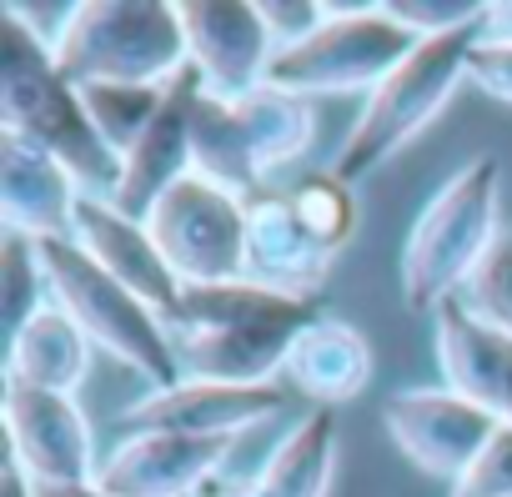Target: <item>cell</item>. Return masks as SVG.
I'll return each instance as SVG.
<instances>
[{
	"instance_id": "6da1fadb",
	"label": "cell",
	"mask_w": 512,
	"mask_h": 497,
	"mask_svg": "<svg viewBox=\"0 0 512 497\" xmlns=\"http://www.w3.org/2000/svg\"><path fill=\"white\" fill-rule=\"evenodd\" d=\"M0 131L51 151L86 196H111L121 181V156L91 126L76 81H66L51 36L31 26L26 6H6L0 31Z\"/></svg>"
},
{
	"instance_id": "7a4b0ae2",
	"label": "cell",
	"mask_w": 512,
	"mask_h": 497,
	"mask_svg": "<svg viewBox=\"0 0 512 497\" xmlns=\"http://www.w3.org/2000/svg\"><path fill=\"white\" fill-rule=\"evenodd\" d=\"M502 206V161L492 151L472 156L447 176L427 206L417 211L407 241H402V302L407 312H437L452 297H462L467 277L492 252Z\"/></svg>"
},
{
	"instance_id": "3957f363",
	"label": "cell",
	"mask_w": 512,
	"mask_h": 497,
	"mask_svg": "<svg viewBox=\"0 0 512 497\" xmlns=\"http://www.w3.org/2000/svg\"><path fill=\"white\" fill-rule=\"evenodd\" d=\"M51 56L76 86H171L191 56L176 6L156 0H86L51 36Z\"/></svg>"
},
{
	"instance_id": "277c9868",
	"label": "cell",
	"mask_w": 512,
	"mask_h": 497,
	"mask_svg": "<svg viewBox=\"0 0 512 497\" xmlns=\"http://www.w3.org/2000/svg\"><path fill=\"white\" fill-rule=\"evenodd\" d=\"M36 246H41L51 307H61L86 332V342H96L116 362L136 367L151 387L186 382L181 357H176V337L156 307H146L131 287H121L106 267H96L76 246V236H46Z\"/></svg>"
},
{
	"instance_id": "5b68a950",
	"label": "cell",
	"mask_w": 512,
	"mask_h": 497,
	"mask_svg": "<svg viewBox=\"0 0 512 497\" xmlns=\"http://www.w3.org/2000/svg\"><path fill=\"white\" fill-rule=\"evenodd\" d=\"M477 46V31H452V36H432L417 41L412 56L362 101V116L352 121V131L342 136L332 171L357 186L362 176H372L382 161H392L412 136H422V126L452 101V91L467 81V56Z\"/></svg>"
},
{
	"instance_id": "8992f818",
	"label": "cell",
	"mask_w": 512,
	"mask_h": 497,
	"mask_svg": "<svg viewBox=\"0 0 512 497\" xmlns=\"http://www.w3.org/2000/svg\"><path fill=\"white\" fill-rule=\"evenodd\" d=\"M417 36H407L382 0H327V21L312 41L277 51L267 86L292 96H372L407 56Z\"/></svg>"
},
{
	"instance_id": "52a82bcc",
	"label": "cell",
	"mask_w": 512,
	"mask_h": 497,
	"mask_svg": "<svg viewBox=\"0 0 512 497\" xmlns=\"http://www.w3.org/2000/svg\"><path fill=\"white\" fill-rule=\"evenodd\" d=\"M146 226L181 287L246 277V201L201 181L196 171L151 206Z\"/></svg>"
},
{
	"instance_id": "ba28073f",
	"label": "cell",
	"mask_w": 512,
	"mask_h": 497,
	"mask_svg": "<svg viewBox=\"0 0 512 497\" xmlns=\"http://www.w3.org/2000/svg\"><path fill=\"white\" fill-rule=\"evenodd\" d=\"M382 427L412 467L457 487L472 472V462L482 457V447L497 437L502 422L452 387H407V392L387 397Z\"/></svg>"
},
{
	"instance_id": "9c48e42d",
	"label": "cell",
	"mask_w": 512,
	"mask_h": 497,
	"mask_svg": "<svg viewBox=\"0 0 512 497\" xmlns=\"http://www.w3.org/2000/svg\"><path fill=\"white\" fill-rule=\"evenodd\" d=\"M181 36L201 91L216 101H241L262 91L277 61V41L262 26V11L236 6V0H176Z\"/></svg>"
},
{
	"instance_id": "30bf717a",
	"label": "cell",
	"mask_w": 512,
	"mask_h": 497,
	"mask_svg": "<svg viewBox=\"0 0 512 497\" xmlns=\"http://www.w3.org/2000/svg\"><path fill=\"white\" fill-rule=\"evenodd\" d=\"M6 437L11 457L31 472V482H91L96 477V437L71 392H46L26 382H6Z\"/></svg>"
},
{
	"instance_id": "8fae6325",
	"label": "cell",
	"mask_w": 512,
	"mask_h": 497,
	"mask_svg": "<svg viewBox=\"0 0 512 497\" xmlns=\"http://www.w3.org/2000/svg\"><path fill=\"white\" fill-rule=\"evenodd\" d=\"M236 437L191 432H126L96 467V487L111 497H196L216 482Z\"/></svg>"
},
{
	"instance_id": "7c38bea8",
	"label": "cell",
	"mask_w": 512,
	"mask_h": 497,
	"mask_svg": "<svg viewBox=\"0 0 512 497\" xmlns=\"http://www.w3.org/2000/svg\"><path fill=\"white\" fill-rule=\"evenodd\" d=\"M287 407V387L267 382V387H221V382H176V387H151L146 397H136L121 422L116 437L126 432H191V437H236L256 422H267L272 412Z\"/></svg>"
},
{
	"instance_id": "4fadbf2b",
	"label": "cell",
	"mask_w": 512,
	"mask_h": 497,
	"mask_svg": "<svg viewBox=\"0 0 512 497\" xmlns=\"http://www.w3.org/2000/svg\"><path fill=\"white\" fill-rule=\"evenodd\" d=\"M71 236H76V246L96 267H106L121 287H131L146 307H156L166 317V327L176 322V312H181V282L166 267V257H161V246H156V236H151L146 221L116 211L111 196H81L76 231Z\"/></svg>"
},
{
	"instance_id": "5bb4252c",
	"label": "cell",
	"mask_w": 512,
	"mask_h": 497,
	"mask_svg": "<svg viewBox=\"0 0 512 497\" xmlns=\"http://www.w3.org/2000/svg\"><path fill=\"white\" fill-rule=\"evenodd\" d=\"M432 352L442 367V387L462 392L482 412H492L502 427H512V332L482 322L457 297L432 312Z\"/></svg>"
},
{
	"instance_id": "9a60e30c",
	"label": "cell",
	"mask_w": 512,
	"mask_h": 497,
	"mask_svg": "<svg viewBox=\"0 0 512 497\" xmlns=\"http://www.w3.org/2000/svg\"><path fill=\"white\" fill-rule=\"evenodd\" d=\"M196 96H201V76L186 66L171 91H166V106L161 116L146 126V136L121 156V181L111 191V206L146 221L151 206L181 181L191 176V116H196Z\"/></svg>"
},
{
	"instance_id": "2e32d148",
	"label": "cell",
	"mask_w": 512,
	"mask_h": 497,
	"mask_svg": "<svg viewBox=\"0 0 512 497\" xmlns=\"http://www.w3.org/2000/svg\"><path fill=\"white\" fill-rule=\"evenodd\" d=\"M81 181L41 146L0 131V216L6 231L21 236H71L76 231V206H81Z\"/></svg>"
},
{
	"instance_id": "e0dca14e",
	"label": "cell",
	"mask_w": 512,
	"mask_h": 497,
	"mask_svg": "<svg viewBox=\"0 0 512 497\" xmlns=\"http://www.w3.org/2000/svg\"><path fill=\"white\" fill-rule=\"evenodd\" d=\"M332 272V257L307 236V226L292 211V196L267 191L246 201V277L292 292V297H317L322 277Z\"/></svg>"
},
{
	"instance_id": "ac0fdd59",
	"label": "cell",
	"mask_w": 512,
	"mask_h": 497,
	"mask_svg": "<svg viewBox=\"0 0 512 497\" xmlns=\"http://www.w3.org/2000/svg\"><path fill=\"white\" fill-rule=\"evenodd\" d=\"M302 327H196V332H171L181 377L186 382H221V387H267L282 382L287 352Z\"/></svg>"
},
{
	"instance_id": "d6986e66",
	"label": "cell",
	"mask_w": 512,
	"mask_h": 497,
	"mask_svg": "<svg viewBox=\"0 0 512 497\" xmlns=\"http://www.w3.org/2000/svg\"><path fill=\"white\" fill-rule=\"evenodd\" d=\"M367 382H372V347L342 317H317L312 327H302L282 367V387L307 397L312 407H342L362 397Z\"/></svg>"
},
{
	"instance_id": "ffe728a7",
	"label": "cell",
	"mask_w": 512,
	"mask_h": 497,
	"mask_svg": "<svg viewBox=\"0 0 512 497\" xmlns=\"http://www.w3.org/2000/svg\"><path fill=\"white\" fill-rule=\"evenodd\" d=\"M322 317L317 297H292L277 287H262L251 277L236 282H211V287H181V312L171 332H196V327H312Z\"/></svg>"
},
{
	"instance_id": "44dd1931",
	"label": "cell",
	"mask_w": 512,
	"mask_h": 497,
	"mask_svg": "<svg viewBox=\"0 0 512 497\" xmlns=\"http://www.w3.org/2000/svg\"><path fill=\"white\" fill-rule=\"evenodd\" d=\"M86 372H91V342L51 302L16 337H6V382H26V387L71 392L76 397V387L86 382Z\"/></svg>"
},
{
	"instance_id": "7402d4cb",
	"label": "cell",
	"mask_w": 512,
	"mask_h": 497,
	"mask_svg": "<svg viewBox=\"0 0 512 497\" xmlns=\"http://www.w3.org/2000/svg\"><path fill=\"white\" fill-rule=\"evenodd\" d=\"M337 472V407H307L256 467L262 497H327Z\"/></svg>"
},
{
	"instance_id": "603a6c76",
	"label": "cell",
	"mask_w": 512,
	"mask_h": 497,
	"mask_svg": "<svg viewBox=\"0 0 512 497\" xmlns=\"http://www.w3.org/2000/svg\"><path fill=\"white\" fill-rule=\"evenodd\" d=\"M191 171L241 201L256 196V186H262L267 166L262 156H256L241 116L231 101H216V96H196V116H191Z\"/></svg>"
},
{
	"instance_id": "cb8c5ba5",
	"label": "cell",
	"mask_w": 512,
	"mask_h": 497,
	"mask_svg": "<svg viewBox=\"0 0 512 497\" xmlns=\"http://www.w3.org/2000/svg\"><path fill=\"white\" fill-rule=\"evenodd\" d=\"M256 156H262V166H287L297 161L312 136H317V116H312V101L307 96H292V91H277V86H262V91H251L241 101H231Z\"/></svg>"
},
{
	"instance_id": "d4e9b609",
	"label": "cell",
	"mask_w": 512,
	"mask_h": 497,
	"mask_svg": "<svg viewBox=\"0 0 512 497\" xmlns=\"http://www.w3.org/2000/svg\"><path fill=\"white\" fill-rule=\"evenodd\" d=\"M287 196H292L297 221L307 226V236L322 246L327 257H337L342 246L357 236L362 206H357V191H352L337 171H312V176H302Z\"/></svg>"
},
{
	"instance_id": "484cf974",
	"label": "cell",
	"mask_w": 512,
	"mask_h": 497,
	"mask_svg": "<svg viewBox=\"0 0 512 497\" xmlns=\"http://www.w3.org/2000/svg\"><path fill=\"white\" fill-rule=\"evenodd\" d=\"M76 91H81L86 116H91V126L101 131V141H106L116 156H126V151L146 136V126L161 116L171 86H76Z\"/></svg>"
},
{
	"instance_id": "4316f807",
	"label": "cell",
	"mask_w": 512,
	"mask_h": 497,
	"mask_svg": "<svg viewBox=\"0 0 512 497\" xmlns=\"http://www.w3.org/2000/svg\"><path fill=\"white\" fill-rule=\"evenodd\" d=\"M6 252H0V292H6V337H16L46 302V267H41V246L36 236H21V231H6Z\"/></svg>"
},
{
	"instance_id": "83f0119b",
	"label": "cell",
	"mask_w": 512,
	"mask_h": 497,
	"mask_svg": "<svg viewBox=\"0 0 512 497\" xmlns=\"http://www.w3.org/2000/svg\"><path fill=\"white\" fill-rule=\"evenodd\" d=\"M467 312H477L482 322L512 332V231H502L492 241V252L482 257V267L467 277L462 297H457Z\"/></svg>"
},
{
	"instance_id": "f1b7e54d",
	"label": "cell",
	"mask_w": 512,
	"mask_h": 497,
	"mask_svg": "<svg viewBox=\"0 0 512 497\" xmlns=\"http://www.w3.org/2000/svg\"><path fill=\"white\" fill-rule=\"evenodd\" d=\"M387 16L417 36V41H432V36H452V31H477L487 6L482 0H382Z\"/></svg>"
},
{
	"instance_id": "f546056e",
	"label": "cell",
	"mask_w": 512,
	"mask_h": 497,
	"mask_svg": "<svg viewBox=\"0 0 512 497\" xmlns=\"http://www.w3.org/2000/svg\"><path fill=\"white\" fill-rule=\"evenodd\" d=\"M447 497H512V427H497V437Z\"/></svg>"
},
{
	"instance_id": "4dcf8cb0",
	"label": "cell",
	"mask_w": 512,
	"mask_h": 497,
	"mask_svg": "<svg viewBox=\"0 0 512 497\" xmlns=\"http://www.w3.org/2000/svg\"><path fill=\"white\" fill-rule=\"evenodd\" d=\"M256 11H262V26L277 41V51L312 41L327 21V6H317V0H256Z\"/></svg>"
},
{
	"instance_id": "1f68e13d",
	"label": "cell",
	"mask_w": 512,
	"mask_h": 497,
	"mask_svg": "<svg viewBox=\"0 0 512 497\" xmlns=\"http://www.w3.org/2000/svg\"><path fill=\"white\" fill-rule=\"evenodd\" d=\"M467 81L482 86L492 101H507V106H512V46L477 41L472 56H467Z\"/></svg>"
},
{
	"instance_id": "d6a6232c",
	"label": "cell",
	"mask_w": 512,
	"mask_h": 497,
	"mask_svg": "<svg viewBox=\"0 0 512 497\" xmlns=\"http://www.w3.org/2000/svg\"><path fill=\"white\" fill-rule=\"evenodd\" d=\"M477 41H492V46H512V0H492L482 26H477Z\"/></svg>"
},
{
	"instance_id": "836d02e7",
	"label": "cell",
	"mask_w": 512,
	"mask_h": 497,
	"mask_svg": "<svg viewBox=\"0 0 512 497\" xmlns=\"http://www.w3.org/2000/svg\"><path fill=\"white\" fill-rule=\"evenodd\" d=\"M0 497H36V482H31V472H26L16 457H6V477H0Z\"/></svg>"
},
{
	"instance_id": "e575fe53",
	"label": "cell",
	"mask_w": 512,
	"mask_h": 497,
	"mask_svg": "<svg viewBox=\"0 0 512 497\" xmlns=\"http://www.w3.org/2000/svg\"><path fill=\"white\" fill-rule=\"evenodd\" d=\"M36 497H111V492H101L91 477V482H36Z\"/></svg>"
},
{
	"instance_id": "d590c367",
	"label": "cell",
	"mask_w": 512,
	"mask_h": 497,
	"mask_svg": "<svg viewBox=\"0 0 512 497\" xmlns=\"http://www.w3.org/2000/svg\"><path fill=\"white\" fill-rule=\"evenodd\" d=\"M196 497H211V487H201V492H196Z\"/></svg>"
}]
</instances>
